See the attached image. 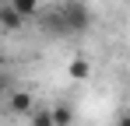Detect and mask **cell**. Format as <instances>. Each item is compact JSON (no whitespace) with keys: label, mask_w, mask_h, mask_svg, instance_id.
Wrapping results in <instances>:
<instances>
[{"label":"cell","mask_w":130,"mask_h":126,"mask_svg":"<svg viewBox=\"0 0 130 126\" xmlns=\"http://www.w3.org/2000/svg\"><path fill=\"white\" fill-rule=\"evenodd\" d=\"M25 25V18L18 11H11V4H0V28H7V32H18Z\"/></svg>","instance_id":"cell-2"},{"label":"cell","mask_w":130,"mask_h":126,"mask_svg":"<svg viewBox=\"0 0 130 126\" xmlns=\"http://www.w3.org/2000/svg\"><path fill=\"white\" fill-rule=\"evenodd\" d=\"M11 112L32 116V95H28V91H11Z\"/></svg>","instance_id":"cell-3"},{"label":"cell","mask_w":130,"mask_h":126,"mask_svg":"<svg viewBox=\"0 0 130 126\" xmlns=\"http://www.w3.org/2000/svg\"><path fill=\"white\" fill-rule=\"evenodd\" d=\"M28 119H32V126H53V109H39V112H32Z\"/></svg>","instance_id":"cell-7"},{"label":"cell","mask_w":130,"mask_h":126,"mask_svg":"<svg viewBox=\"0 0 130 126\" xmlns=\"http://www.w3.org/2000/svg\"><path fill=\"white\" fill-rule=\"evenodd\" d=\"M7 4H11V11H18L25 21L35 18V14H39V7H42V0H7Z\"/></svg>","instance_id":"cell-4"},{"label":"cell","mask_w":130,"mask_h":126,"mask_svg":"<svg viewBox=\"0 0 130 126\" xmlns=\"http://www.w3.org/2000/svg\"><path fill=\"white\" fill-rule=\"evenodd\" d=\"M60 11V25H63V35H85L91 28V11H88L81 0H67L56 7Z\"/></svg>","instance_id":"cell-1"},{"label":"cell","mask_w":130,"mask_h":126,"mask_svg":"<svg viewBox=\"0 0 130 126\" xmlns=\"http://www.w3.org/2000/svg\"><path fill=\"white\" fill-rule=\"evenodd\" d=\"M74 123V109L70 105H53V126H70Z\"/></svg>","instance_id":"cell-5"},{"label":"cell","mask_w":130,"mask_h":126,"mask_svg":"<svg viewBox=\"0 0 130 126\" xmlns=\"http://www.w3.org/2000/svg\"><path fill=\"white\" fill-rule=\"evenodd\" d=\"M88 74H91V63H88V60H81V56L70 60V77H74V81H85Z\"/></svg>","instance_id":"cell-6"},{"label":"cell","mask_w":130,"mask_h":126,"mask_svg":"<svg viewBox=\"0 0 130 126\" xmlns=\"http://www.w3.org/2000/svg\"><path fill=\"white\" fill-rule=\"evenodd\" d=\"M120 126H130V116H120Z\"/></svg>","instance_id":"cell-9"},{"label":"cell","mask_w":130,"mask_h":126,"mask_svg":"<svg viewBox=\"0 0 130 126\" xmlns=\"http://www.w3.org/2000/svg\"><path fill=\"white\" fill-rule=\"evenodd\" d=\"M4 88H7V77H4V70H0V91H4Z\"/></svg>","instance_id":"cell-8"},{"label":"cell","mask_w":130,"mask_h":126,"mask_svg":"<svg viewBox=\"0 0 130 126\" xmlns=\"http://www.w3.org/2000/svg\"><path fill=\"white\" fill-rule=\"evenodd\" d=\"M0 67H4V56H0Z\"/></svg>","instance_id":"cell-10"}]
</instances>
